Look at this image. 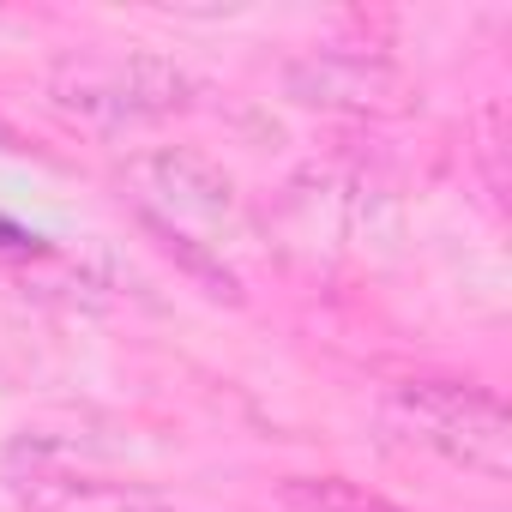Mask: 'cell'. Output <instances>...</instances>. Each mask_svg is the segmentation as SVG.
Returning <instances> with one entry per match:
<instances>
[{
    "label": "cell",
    "mask_w": 512,
    "mask_h": 512,
    "mask_svg": "<svg viewBox=\"0 0 512 512\" xmlns=\"http://www.w3.org/2000/svg\"><path fill=\"white\" fill-rule=\"evenodd\" d=\"M49 103L91 133H127L193 109V79L163 55H85L49 73Z\"/></svg>",
    "instance_id": "cell-1"
},
{
    "label": "cell",
    "mask_w": 512,
    "mask_h": 512,
    "mask_svg": "<svg viewBox=\"0 0 512 512\" xmlns=\"http://www.w3.org/2000/svg\"><path fill=\"white\" fill-rule=\"evenodd\" d=\"M386 410L410 440L434 446L440 458H452L488 482L512 476V416L494 392L464 386V380H404V386H392Z\"/></svg>",
    "instance_id": "cell-2"
},
{
    "label": "cell",
    "mask_w": 512,
    "mask_h": 512,
    "mask_svg": "<svg viewBox=\"0 0 512 512\" xmlns=\"http://www.w3.org/2000/svg\"><path fill=\"white\" fill-rule=\"evenodd\" d=\"M284 97L326 115H404L416 85L380 49H302L284 61Z\"/></svg>",
    "instance_id": "cell-3"
},
{
    "label": "cell",
    "mask_w": 512,
    "mask_h": 512,
    "mask_svg": "<svg viewBox=\"0 0 512 512\" xmlns=\"http://www.w3.org/2000/svg\"><path fill=\"white\" fill-rule=\"evenodd\" d=\"M7 476L31 512H169L151 488L133 482H103V476H73L67 464L49 458L43 440H19L7 452Z\"/></svg>",
    "instance_id": "cell-4"
},
{
    "label": "cell",
    "mask_w": 512,
    "mask_h": 512,
    "mask_svg": "<svg viewBox=\"0 0 512 512\" xmlns=\"http://www.w3.org/2000/svg\"><path fill=\"white\" fill-rule=\"evenodd\" d=\"M127 175L139 181V193H151V199L169 205L175 217H205V223H217V217L235 211V181H229L211 157H199V151L163 145V151L133 157Z\"/></svg>",
    "instance_id": "cell-5"
},
{
    "label": "cell",
    "mask_w": 512,
    "mask_h": 512,
    "mask_svg": "<svg viewBox=\"0 0 512 512\" xmlns=\"http://www.w3.org/2000/svg\"><path fill=\"white\" fill-rule=\"evenodd\" d=\"M284 500L296 512H404L398 500H386V494H374L368 482H350V476H290Z\"/></svg>",
    "instance_id": "cell-6"
},
{
    "label": "cell",
    "mask_w": 512,
    "mask_h": 512,
    "mask_svg": "<svg viewBox=\"0 0 512 512\" xmlns=\"http://www.w3.org/2000/svg\"><path fill=\"white\" fill-rule=\"evenodd\" d=\"M139 223H145V235H151V241L169 253V260H181V266H187V272H193V278L211 290V296H223V302H241V278H235L223 260H211V253H205L199 241H187V235H181L169 217H157V211H139Z\"/></svg>",
    "instance_id": "cell-7"
}]
</instances>
